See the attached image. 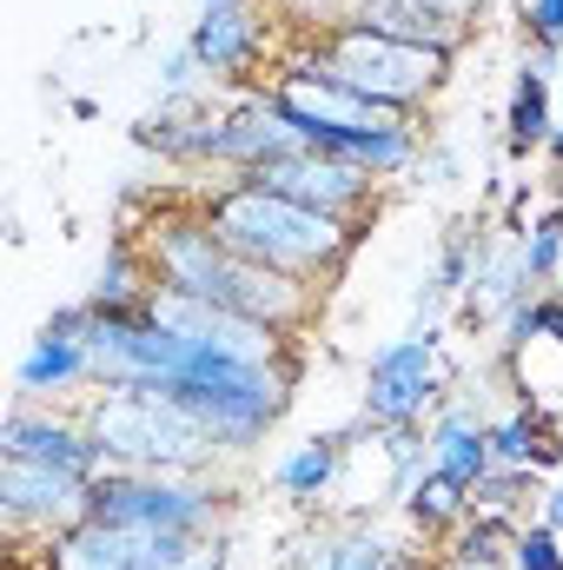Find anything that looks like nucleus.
<instances>
[{"mask_svg": "<svg viewBox=\"0 0 563 570\" xmlns=\"http://www.w3.org/2000/svg\"><path fill=\"white\" fill-rule=\"evenodd\" d=\"M199 206H206V219L219 226V239L239 253V259H259V266H273L285 279H305L318 285V292H332V285L352 273V259H358V246H365V233L372 226H358V219H332V213H312V206H298V199H279V193H259V186H246L239 173H219L206 193H192Z\"/></svg>", "mask_w": 563, "mask_h": 570, "instance_id": "nucleus-1", "label": "nucleus"}, {"mask_svg": "<svg viewBox=\"0 0 563 570\" xmlns=\"http://www.w3.org/2000/svg\"><path fill=\"white\" fill-rule=\"evenodd\" d=\"M298 379H305V358H292V365H239V358L206 352L199 338H179V372L159 392L213 431L226 464H246L285 425V412L298 399Z\"/></svg>", "mask_w": 563, "mask_h": 570, "instance_id": "nucleus-2", "label": "nucleus"}, {"mask_svg": "<svg viewBox=\"0 0 563 570\" xmlns=\"http://www.w3.org/2000/svg\"><path fill=\"white\" fill-rule=\"evenodd\" d=\"M239 491L226 471H100L80 498V518L113 531H172V538H226Z\"/></svg>", "mask_w": 563, "mask_h": 570, "instance_id": "nucleus-3", "label": "nucleus"}, {"mask_svg": "<svg viewBox=\"0 0 563 570\" xmlns=\"http://www.w3.org/2000/svg\"><path fill=\"white\" fill-rule=\"evenodd\" d=\"M305 47L325 60L332 80H345L352 94H365V100H378V107H392V114H405V120H424V114L444 100L451 73H457V53L372 33V27H358V20H345V13L325 20V27H312Z\"/></svg>", "mask_w": 563, "mask_h": 570, "instance_id": "nucleus-4", "label": "nucleus"}, {"mask_svg": "<svg viewBox=\"0 0 563 570\" xmlns=\"http://www.w3.org/2000/svg\"><path fill=\"white\" fill-rule=\"evenodd\" d=\"M80 419L113 471H226L213 431L166 392H87Z\"/></svg>", "mask_w": 563, "mask_h": 570, "instance_id": "nucleus-5", "label": "nucleus"}, {"mask_svg": "<svg viewBox=\"0 0 563 570\" xmlns=\"http://www.w3.org/2000/svg\"><path fill=\"white\" fill-rule=\"evenodd\" d=\"M233 570V531L226 538H172V531H113L93 518H73L67 531L40 538L13 570Z\"/></svg>", "mask_w": 563, "mask_h": 570, "instance_id": "nucleus-6", "label": "nucleus"}, {"mask_svg": "<svg viewBox=\"0 0 563 570\" xmlns=\"http://www.w3.org/2000/svg\"><path fill=\"white\" fill-rule=\"evenodd\" d=\"M457 358L444 345V325H405L398 338H385L372 358H365V392H358V419L372 431L392 425H424L451 385H457Z\"/></svg>", "mask_w": 563, "mask_h": 570, "instance_id": "nucleus-7", "label": "nucleus"}, {"mask_svg": "<svg viewBox=\"0 0 563 570\" xmlns=\"http://www.w3.org/2000/svg\"><path fill=\"white\" fill-rule=\"evenodd\" d=\"M192 60L206 67L213 94H239V87H266L279 67V20L266 0H239V7H199V20L186 27Z\"/></svg>", "mask_w": 563, "mask_h": 570, "instance_id": "nucleus-8", "label": "nucleus"}, {"mask_svg": "<svg viewBox=\"0 0 563 570\" xmlns=\"http://www.w3.org/2000/svg\"><path fill=\"white\" fill-rule=\"evenodd\" d=\"M87 298L53 305L40 318V332L27 338V352L13 358V399L20 405H80L93 392V352H87Z\"/></svg>", "mask_w": 563, "mask_h": 570, "instance_id": "nucleus-9", "label": "nucleus"}, {"mask_svg": "<svg viewBox=\"0 0 563 570\" xmlns=\"http://www.w3.org/2000/svg\"><path fill=\"white\" fill-rule=\"evenodd\" d=\"M239 179H246V186H259V193L298 199V206H312V213L358 219V226H372V219H378V206H385V186H378V179H365L358 166L332 159V153H279V159H266V166H253V173H239Z\"/></svg>", "mask_w": 563, "mask_h": 570, "instance_id": "nucleus-10", "label": "nucleus"}, {"mask_svg": "<svg viewBox=\"0 0 563 570\" xmlns=\"http://www.w3.org/2000/svg\"><path fill=\"white\" fill-rule=\"evenodd\" d=\"M80 498H87V478L53 471V464H20V458H0V524H7L13 558H27L40 538L67 531V524L80 518Z\"/></svg>", "mask_w": 563, "mask_h": 570, "instance_id": "nucleus-11", "label": "nucleus"}, {"mask_svg": "<svg viewBox=\"0 0 563 570\" xmlns=\"http://www.w3.org/2000/svg\"><path fill=\"white\" fill-rule=\"evenodd\" d=\"M405 544L412 538L385 531V511L378 504H352V511L312 518L305 538H292L279 551V570H392V558Z\"/></svg>", "mask_w": 563, "mask_h": 570, "instance_id": "nucleus-12", "label": "nucleus"}, {"mask_svg": "<svg viewBox=\"0 0 563 570\" xmlns=\"http://www.w3.org/2000/svg\"><path fill=\"white\" fill-rule=\"evenodd\" d=\"M0 458H20V464H53V471H73V478H100L107 471V451L93 444V431L80 419V405H7L0 419Z\"/></svg>", "mask_w": 563, "mask_h": 570, "instance_id": "nucleus-13", "label": "nucleus"}, {"mask_svg": "<svg viewBox=\"0 0 563 570\" xmlns=\"http://www.w3.org/2000/svg\"><path fill=\"white\" fill-rule=\"evenodd\" d=\"M491 385L484 379H457L451 385V399L424 419V444H431V471H444L451 484H477L484 471H491Z\"/></svg>", "mask_w": 563, "mask_h": 570, "instance_id": "nucleus-14", "label": "nucleus"}, {"mask_svg": "<svg viewBox=\"0 0 563 570\" xmlns=\"http://www.w3.org/2000/svg\"><path fill=\"white\" fill-rule=\"evenodd\" d=\"M279 153H305V134L279 114L266 87L219 94V140H213V173H253Z\"/></svg>", "mask_w": 563, "mask_h": 570, "instance_id": "nucleus-15", "label": "nucleus"}, {"mask_svg": "<svg viewBox=\"0 0 563 570\" xmlns=\"http://www.w3.org/2000/svg\"><path fill=\"white\" fill-rule=\"evenodd\" d=\"M358 438H378V431L365 425V419H352V425H338V431H312V438H298L292 451H279V458H273L266 484L279 491L292 511L318 518V511H325V498L338 491V478H345V464H352Z\"/></svg>", "mask_w": 563, "mask_h": 570, "instance_id": "nucleus-16", "label": "nucleus"}, {"mask_svg": "<svg viewBox=\"0 0 563 570\" xmlns=\"http://www.w3.org/2000/svg\"><path fill=\"white\" fill-rule=\"evenodd\" d=\"M484 233H491L484 213L444 226L437 259H431V273L418 279V292H412V325H444V312H457V298H464V285H471V266H477V253H484Z\"/></svg>", "mask_w": 563, "mask_h": 570, "instance_id": "nucleus-17", "label": "nucleus"}, {"mask_svg": "<svg viewBox=\"0 0 563 570\" xmlns=\"http://www.w3.org/2000/svg\"><path fill=\"white\" fill-rule=\"evenodd\" d=\"M345 20L392 33V40H412V47H444V53H464V40L477 33V20L444 13L431 0H345Z\"/></svg>", "mask_w": 563, "mask_h": 570, "instance_id": "nucleus-18", "label": "nucleus"}, {"mask_svg": "<svg viewBox=\"0 0 563 570\" xmlns=\"http://www.w3.org/2000/svg\"><path fill=\"white\" fill-rule=\"evenodd\" d=\"M152 298V266H146V246L134 226H120L113 239H107V259H100V273L87 285V305L93 312H120V305H146Z\"/></svg>", "mask_w": 563, "mask_h": 570, "instance_id": "nucleus-19", "label": "nucleus"}, {"mask_svg": "<svg viewBox=\"0 0 563 570\" xmlns=\"http://www.w3.org/2000/svg\"><path fill=\"white\" fill-rule=\"evenodd\" d=\"M551 134H557V87L537 80L531 67H517L511 73V107H504V153L531 159V153H544Z\"/></svg>", "mask_w": 563, "mask_h": 570, "instance_id": "nucleus-20", "label": "nucleus"}, {"mask_svg": "<svg viewBox=\"0 0 563 570\" xmlns=\"http://www.w3.org/2000/svg\"><path fill=\"white\" fill-rule=\"evenodd\" d=\"M398 518H405V531H412L418 544H444V538L471 518V491L451 484L444 471H424L418 484L398 498Z\"/></svg>", "mask_w": 563, "mask_h": 570, "instance_id": "nucleus-21", "label": "nucleus"}, {"mask_svg": "<svg viewBox=\"0 0 563 570\" xmlns=\"http://www.w3.org/2000/svg\"><path fill=\"white\" fill-rule=\"evenodd\" d=\"M544 498V478L531 464H491L471 484V518H504V524H531V504Z\"/></svg>", "mask_w": 563, "mask_h": 570, "instance_id": "nucleus-22", "label": "nucleus"}, {"mask_svg": "<svg viewBox=\"0 0 563 570\" xmlns=\"http://www.w3.org/2000/svg\"><path fill=\"white\" fill-rule=\"evenodd\" d=\"M511 544H517V524H504V518H464L437 544V558L451 570H511Z\"/></svg>", "mask_w": 563, "mask_h": 570, "instance_id": "nucleus-23", "label": "nucleus"}, {"mask_svg": "<svg viewBox=\"0 0 563 570\" xmlns=\"http://www.w3.org/2000/svg\"><path fill=\"white\" fill-rule=\"evenodd\" d=\"M544 425H551L544 399H517L511 412H497V419H491V464H531Z\"/></svg>", "mask_w": 563, "mask_h": 570, "instance_id": "nucleus-24", "label": "nucleus"}, {"mask_svg": "<svg viewBox=\"0 0 563 570\" xmlns=\"http://www.w3.org/2000/svg\"><path fill=\"white\" fill-rule=\"evenodd\" d=\"M524 273H531V292H551L563 279V199L531 213V226H524Z\"/></svg>", "mask_w": 563, "mask_h": 570, "instance_id": "nucleus-25", "label": "nucleus"}, {"mask_svg": "<svg viewBox=\"0 0 563 570\" xmlns=\"http://www.w3.org/2000/svg\"><path fill=\"white\" fill-rule=\"evenodd\" d=\"M378 451H385V464H392V478H385V498L398 504V498L418 484L424 471H431V444H424V425H392V431H378Z\"/></svg>", "mask_w": 563, "mask_h": 570, "instance_id": "nucleus-26", "label": "nucleus"}, {"mask_svg": "<svg viewBox=\"0 0 563 570\" xmlns=\"http://www.w3.org/2000/svg\"><path fill=\"white\" fill-rule=\"evenodd\" d=\"M152 80H159V100H206V94H213V80H206V67L192 60L186 40L159 53V73H152Z\"/></svg>", "mask_w": 563, "mask_h": 570, "instance_id": "nucleus-27", "label": "nucleus"}, {"mask_svg": "<svg viewBox=\"0 0 563 570\" xmlns=\"http://www.w3.org/2000/svg\"><path fill=\"white\" fill-rule=\"evenodd\" d=\"M511 570H563V538L551 531V524H517Z\"/></svg>", "mask_w": 563, "mask_h": 570, "instance_id": "nucleus-28", "label": "nucleus"}, {"mask_svg": "<svg viewBox=\"0 0 563 570\" xmlns=\"http://www.w3.org/2000/svg\"><path fill=\"white\" fill-rule=\"evenodd\" d=\"M457 173H464L457 146H451V140H424V153H418V173H412L418 186H431V193H437V186H457Z\"/></svg>", "mask_w": 563, "mask_h": 570, "instance_id": "nucleus-29", "label": "nucleus"}, {"mask_svg": "<svg viewBox=\"0 0 563 570\" xmlns=\"http://www.w3.org/2000/svg\"><path fill=\"white\" fill-rule=\"evenodd\" d=\"M524 33L537 47H563V0H524Z\"/></svg>", "mask_w": 563, "mask_h": 570, "instance_id": "nucleus-30", "label": "nucleus"}, {"mask_svg": "<svg viewBox=\"0 0 563 570\" xmlns=\"http://www.w3.org/2000/svg\"><path fill=\"white\" fill-rule=\"evenodd\" d=\"M266 7H273V13H285V20H298V27H305V33H312V27H325V20H338V13H345V0H266Z\"/></svg>", "mask_w": 563, "mask_h": 570, "instance_id": "nucleus-31", "label": "nucleus"}, {"mask_svg": "<svg viewBox=\"0 0 563 570\" xmlns=\"http://www.w3.org/2000/svg\"><path fill=\"white\" fill-rule=\"evenodd\" d=\"M531 471H537V478L563 471V425H544V438H537V458H531Z\"/></svg>", "mask_w": 563, "mask_h": 570, "instance_id": "nucleus-32", "label": "nucleus"}, {"mask_svg": "<svg viewBox=\"0 0 563 570\" xmlns=\"http://www.w3.org/2000/svg\"><path fill=\"white\" fill-rule=\"evenodd\" d=\"M517 67H531V73H537V80H551V87H557L563 47H537V40H531V47H524V60H517Z\"/></svg>", "mask_w": 563, "mask_h": 570, "instance_id": "nucleus-33", "label": "nucleus"}, {"mask_svg": "<svg viewBox=\"0 0 563 570\" xmlns=\"http://www.w3.org/2000/svg\"><path fill=\"white\" fill-rule=\"evenodd\" d=\"M544 345H557V352H563V292H557V285L544 292Z\"/></svg>", "mask_w": 563, "mask_h": 570, "instance_id": "nucleus-34", "label": "nucleus"}, {"mask_svg": "<svg viewBox=\"0 0 563 570\" xmlns=\"http://www.w3.org/2000/svg\"><path fill=\"white\" fill-rule=\"evenodd\" d=\"M537 524H551V531L563 538V478L557 484H544V498H537Z\"/></svg>", "mask_w": 563, "mask_h": 570, "instance_id": "nucleus-35", "label": "nucleus"}, {"mask_svg": "<svg viewBox=\"0 0 563 570\" xmlns=\"http://www.w3.org/2000/svg\"><path fill=\"white\" fill-rule=\"evenodd\" d=\"M431 7H444V13H464V20H477V13H484V0H431Z\"/></svg>", "mask_w": 563, "mask_h": 570, "instance_id": "nucleus-36", "label": "nucleus"}, {"mask_svg": "<svg viewBox=\"0 0 563 570\" xmlns=\"http://www.w3.org/2000/svg\"><path fill=\"white\" fill-rule=\"evenodd\" d=\"M544 159H551V173H563V127L544 140Z\"/></svg>", "mask_w": 563, "mask_h": 570, "instance_id": "nucleus-37", "label": "nucleus"}, {"mask_svg": "<svg viewBox=\"0 0 563 570\" xmlns=\"http://www.w3.org/2000/svg\"><path fill=\"white\" fill-rule=\"evenodd\" d=\"M199 7H239V0H199Z\"/></svg>", "mask_w": 563, "mask_h": 570, "instance_id": "nucleus-38", "label": "nucleus"}, {"mask_svg": "<svg viewBox=\"0 0 563 570\" xmlns=\"http://www.w3.org/2000/svg\"><path fill=\"white\" fill-rule=\"evenodd\" d=\"M557 127H563V100H557Z\"/></svg>", "mask_w": 563, "mask_h": 570, "instance_id": "nucleus-39", "label": "nucleus"}, {"mask_svg": "<svg viewBox=\"0 0 563 570\" xmlns=\"http://www.w3.org/2000/svg\"><path fill=\"white\" fill-rule=\"evenodd\" d=\"M20 570H33V564H20Z\"/></svg>", "mask_w": 563, "mask_h": 570, "instance_id": "nucleus-40", "label": "nucleus"}, {"mask_svg": "<svg viewBox=\"0 0 563 570\" xmlns=\"http://www.w3.org/2000/svg\"><path fill=\"white\" fill-rule=\"evenodd\" d=\"M444 570H451V564H444Z\"/></svg>", "mask_w": 563, "mask_h": 570, "instance_id": "nucleus-41", "label": "nucleus"}]
</instances>
